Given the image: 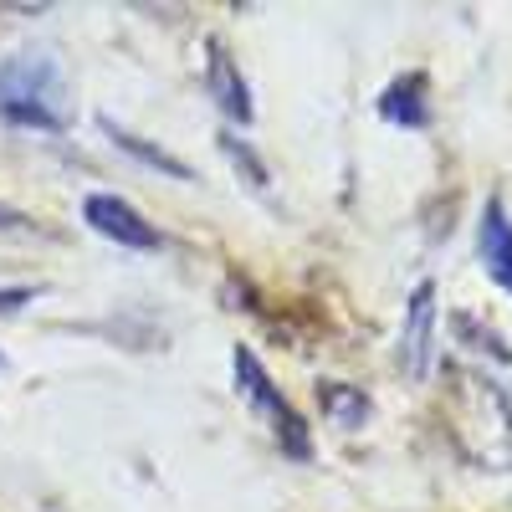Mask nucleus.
Listing matches in <instances>:
<instances>
[{
    "label": "nucleus",
    "instance_id": "1",
    "mask_svg": "<svg viewBox=\"0 0 512 512\" xmlns=\"http://www.w3.org/2000/svg\"><path fill=\"white\" fill-rule=\"evenodd\" d=\"M0 123L31 128V134H62L67 128V88L52 57L0 62Z\"/></svg>",
    "mask_w": 512,
    "mask_h": 512
},
{
    "label": "nucleus",
    "instance_id": "2",
    "mask_svg": "<svg viewBox=\"0 0 512 512\" xmlns=\"http://www.w3.org/2000/svg\"><path fill=\"white\" fill-rule=\"evenodd\" d=\"M236 384H241V400L262 415L272 431H277V446L287 451V456H297V461H308L313 456V436H308V420L297 415L287 400H282V390L272 384V374L262 369V359H256L246 344L236 349Z\"/></svg>",
    "mask_w": 512,
    "mask_h": 512
},
{
    "label": "nucleus",
    "instance_id": "3",
    "mask_svg": "<svg viewBox=\"0 0 512 512\" xmlns=\"http://www.w3.org/2000/svg\"><path fill=\"white\" fill-rule=\"evenodd\" d=\"M82 221H88L98 236H108L118 246H134V251H159L164 246V231L144 216V210H134L118 195H88L82 200Z\"/></svg>",
    "mask_w": 512,
    "mask_h": 512
},
{
    "label": "nucleus",
    "instance_id": "4",
    "mask_svg": "<svg viewBox=\"0 0 512 512\" xmlns=\"http://www.w3.org/2000/svg\"><path fill=\"white\" fill-rule=\"evenodd\" d=\"M205 88H210V103H216L231 123H251L256 118L251 88H246L236 57L226 52V41H210V47H205Z\"/></svg>",
    "mask_w": 512,
    "mask_h": 512
},
{
    "label": "nucleus",
    "instance_id": "5",
    "mask_svg": "<svg viewBox=\"0 0 512 512\" xmlns=\"http://www.w3.org/2000/svg\"><path fill=\"white\" fill-rule=\"evenodd\" d=\"M431 344H436V282H420L410 292V318H405V369L415 379L431 374Z\"/></svg>",
    "mask_w": 512,
    "mask_h": 512
},
{
    "label": "nucleus",
    "instance_id": "6",
    "mask_svg": "<svg viewBox=\"0 0 512 512\" xmlns=\"http://www.w3.org/2000/svg\"><path fill=\"white\" fill-rule=\"evenodd\" d=\"M379 118L395 128H425L431 123V93H425V72H405L379 93Z\"/></svg>",
    "mask_w": 512,
    "mask_h": 512
},
{
    "label": "nucleus",
    "instance_id": "7",
    "mask_svg": "<svg viewBox=\"0 0 512 512\" xmlns=\"http://www.w3.org/2000/svg\"><path fill=\"white\" fill-rule=\"evenodd\" d=\"M482 256H487L492 282L512 297V221H507L502 200H487L482 210Z\"/></svg>",
    "mask_w": 512,
    "mask_h": 512
},
{
    "label": "nucleus",
    "instance_id": "8",
    "mask_svg": "<svg viewBox=\"0 0 512 512\" xmlns=\"http://www.w3.org/2000/svg\"><path fill=\"white\" fill-rule=\"evenodd\" d=\"M103 134L128 154V159H139V164H149V169H159V175H175V180H195V169L185 164V159H175V154H164V149H154L149 139H139V134H128V128H118L113 118H103Z\"/></svg>",
    "mask_w": 512,
    "mask_h": 512
},
{
    "label": "nucleus",
    "instance_id": "9",
    "mask_svg": "<svg viewBox=\"0 0 512 512\" xmlns=\"http://www.w3.org/2000/svg\"><path fill=\"white\" fill-rule=\"evenodd\" d=\"M216 144H221V154H226V159L236 164V175H241V180H246L251 190H267V185H272V175H267V164H262V154H256L251 144H241V139L231 134V128H226V134H221Z\"/></svg>",
    "mask_w": 512,
    "mask_h": 512
},
{
    "label": "nucleus",
    "instance_id": "10",
    "mask_svg": "<svg viewBox=\"0 0 512 512\" xmlns=\"http://www.w3.org/2000/svg\"><path fill=\"white\" fill-rule=\"evenodd\" d=\"M323 410H328L333 420H344V425H359V420L369 415L364 395H354L349 384H323Z\"/></svg>",
    "mask_w": 512,
    "mask_h": 512
},
{
    "label": "nucleus",
    "instance_id": "11",
    "mask_svg": "<svg viewBox=\"0 0 512 512\" xmlns=\"http://www.w3.org/2000/svg\"><path fill=\"white\" fill-rule=\"evenodd\" d=\"M36 297V287H0V313H16Z\"/></svg>",
    "mask_w": 512,
    "mask_h": 512
}]
</instances>
